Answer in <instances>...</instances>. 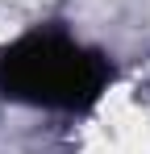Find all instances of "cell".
<instances>
[{"label": "cell", "mask_w": 150, "mask_h": 154, "mask_svg": "<svg viewBox=\"0 0 150 154\" xmlns=\"http://www.w3.org/2000/svg\"><path fill=\"white\" fill-rule=\"evenodd\" d=\"M108 79V58L79 46L63 29L25 33L0 54V92L42 108L83 112L104 96Z\"/></svg>", "instance_id": "obj_1"}]
</instances>
